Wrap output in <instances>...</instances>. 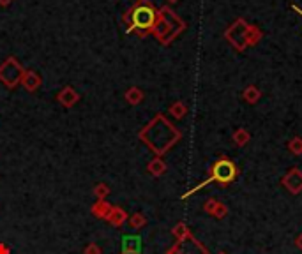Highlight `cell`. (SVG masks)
Here are the masks:
<instances>
[{
    "mask_svg": "<svg viewBox=\"0 0 302 254\" xmlns=\"http://www.w3.org/2000/svg\"><path fill=\"white\" fill-rule=\"evenodd\" d=\"M138 136L156 156L161 157L181 140L182 133L173 124H170L164 115L159 113L140 131Z\"/></svg>",
    "mask_w": 302,
    "mask_h": 254,
    "instance_id": "cell-1",
    "label": "cell"
},
{
    "mask_svg": "<svg viewBox=\"0 0 302 254\" xmlns=\"http://www.w3.org/2000/svg\"><path fill=\"white\" fill-rule=\"evenodd\" d=\"M156 20H158V11L148 0H138L124 16V21L129 25L128 32H136L141 37L152 34Z\"/></svg>",
    "mask_w": 302,
    "mask_h": 254,
    "instance_id": "cell-2",
    "label": "cell"
},
{
    "mask_svg": "<svg viewBox=\"0 0 302 254\" xmlns=\"http://www.w3.org/2000/svg\"><path fill=\"white\" fill-rule=\"evenodd\" d=\"M239 176V169H237L235 163L230 161L228 157H219V159L216 161V163L212 164V168H210V175L207 180H204L202 184H198L196 187H193V189H189L187 192L182 194V199H187L191 194H194V192H198L200 189H204V187L210 186V184L216 182L217 186L221 187H226L230 186L233 180Z\"/></svg>",
    "mask_w": 302,
    "mask_h": 254,
    "instance_id": "cell-3",
    "label": "cell"
},
{
    "mask_svg": "<svg viewBox=\"0 0 302 254\" xmlns=\"http://www.w3.org/2000/svg\"><path fill=\"white\" fill-rule=\"evenodd\" d=\"M186 29V23L170 9V7H163L158 11V20L154 23L152 34L159 39L163 44H170L182 30Z\"/></svg>",
    "mask_w": 302,
    "mask_h": 254,
    "instance_id": "cell-4",
    "label": "cell"
},
{
    "mask_svg": "<svg viewBox=\"0 0 302 254\" xmlns=\"http://www.w3.org/2000/svg\"><path fill=\"white\" fill-rule=\"evenodd\" d=\"M25 69L21 67L14 57H9L2 65H0V82L6 85L7 88H14L18 83H21Z\"/></svg>",
    "mask_w": 302,
    "mask_h": 254,
    "instance_id": "cell-5",
    "label": "cell"
},
{
    "mask_svg": "<svg viewBox=\"0 0 302 254\" xmlns=\"http://www.w3.org/2000/svg\"><path fill=\"white\" fill-rule=\"evenodd\" d=\"M247 21L244 18H237L235 21L224 30V39H226L237 52H244L247 48L246 46V30H247Z\"/></svg>",
    "mask_w": 302,
    "mask_h": 254,
    "instance_id": "cell-6",
    "label": "cell"
},
{
    "mask_svg": "<svg viewBox=\"0 0 302 254\" xmlns=\"http://www.w3.org/2000/svg\"><path fill=\"white\" fill-rule=\"evenodd\" d=\"M166 254H209V251L205 245H202L200 242L191 235V237L177 242L173 247L168 249Z\"/></svg>",
    "mask_w": 302,
    "mask_h": 254,
    "instance_id": "cell-7",
    "label": "cell"
},
{
    "mask_svg": "<svg viewBox=\"0 0 302 254\" xmlns=\"http://www.w3.org/2000/svg\"><path fill=\"white\" fill-rule=\"evenodd\" d=\"M281 184L290 194H300L302 192V171L299 168H290L283 175Z\"/></svg>",
    "mask_w": 302,
    "mask_h": 254,
    "instance_id": "cell-8",
    "label": "cell"
},
{
    "mask_svg": "<svg viewBox=\"0 0 302 254\" xmlns=\"http://www.w3.org/2000/svg\"><path fill=\"white\" fill-rule=\"evenodd\" d=\"M57 101L64 108H72L80 101V94L72 87H64L62 90L57 94Z\"/></svg>",
    "mask_w": 302,
    "mask_h": 254,
    "instance_id": "cell-9",
    "label": "cell"
},
{
    "mask_svg": "<svg viewBox=\"0 0 302 254\" xmlns=\"http://www.w3.org/2000/svg\"><path fill=\"white\" fill-rule=\"evenodd\" d=\"M41 83H43V80L36 71H25L21 76V85L27 92H36L41 87Z\"/></svg>",
    "mask_w": 302,
    "mask_h": 254,
    "instance_id": "cell-10",
    "label": "cell"
},
{
    "mask_svg": "<svg viewBox=\"0 0 302 254\" xmlns=\"http://www.w3.org/2000/svg\"><path fill=\"white\" fill-rule=\"evenodd\" d=\"M122 252H141V237L124 235L122 237Z\"/></svg>",
    "mask_w": 302,
    "mask_h": 254,
    "instance_id": "cell-11",
    "label": "cell"
},
{
    "mask_svg": "<svg viewBox=\"0 0 302 254\" xmlns=\"http://www.w3.org/2000/svg\"><path fill=\"white\" fill-rule=\"evenodd\" d=\"M128 212H125L122 207H113L112 212H110L108 219H106V222L112 226H115V228H120L124 222H128Z\"/></svg>",
    "mask_w": 302,
    "mask_h": 254,
    "instance_id": "cell-12",
    "label": "cell"
},
{
    "mask_svg": "<svg viewBox=\"0 0 302 254\" xmlns=\"http://www.w3.org/2000/svg\"><path fill=\"white\" fill-rule=\"evenodd\" d=\"M112 209H113V205H110L106 199H97V201H95L94 205H92L90 212H92L94 217L106 221V219H108V215H110V212H112Z\"/></svg>",
    "mask_w": 302,
    "mask_h": 254,
    "instance_id": "cell-13",
    "label": "cell"
},
{
    "mask_svg": "<svg viewBox=\"0 0 302 254\" xmlns=\"http://www.w3.org/2000/svg\"><path fill=\"white\" fill-rule=\"evenodd\" d=\"M147 171L150 173L152 176H156V179H158V176H163L164 173H166V163L163 161V157L156 156L154 159L147 164Z\"/></svg>",
    "mask_w": 302,
    "mask_h": 254,
    "instance_id": "cell-14",
    "label": "cell"
},
{
    "mask_svg": "<svg viewBox=\"0 0 302 254\" xmlns=\"http://www.w3.org/2000/svg\"><path fill=\"white\" fill-rule=\"evenodd\" d=\"M242 99L247 103V105H256V103L262 99V90H260L256 85H247L242 92Z\"/></svg>",
    "mask_w": 302,
    "mask_h": 254,
    "instance_id": "cell-15",
    "label": "cell"
},
{
    "mask_svg": "<svg viewBox=\"0 0 302 254\" xmlns=\"http://www.w3.org/2000/svg\"><path fill=\"white\" fill-rule=\"evenodd\" d=\"M232 140H233V143H235L237 147H246V145L251 141V134H249V131H247V129L239 127V129L233 131Z\"/></svg>",
    "mask_w": 302,
    "mask_h": 254,
    "instance_id": "cell-16",
    "label": "cell"
},
{
    "mask_svg": "<svg viewBox=\"0 0 302 254\" xmlns=\"http://www.w3.org/2000/svg\"><path fill=\"white\" fill-rule=\"evenodd\" d=\"M124 97H125V101H128L131 106H136V105H140V103L143 101L145 94L141 92V88H138V87H129L128 90H125Z\"/></svg>",
    "mask_w": 302,
    "mask_h": 254,
    "instance_id": "cell-17",
    "label": "cell"
},
{
    "mask_svg": "<svg viewBox=\"0 0 302 254\" xmlns=\"http://www.w3.org/2000/svg\"><path fill=\"white\" fill-rule=\"evenodd\" d=\"M263 37V32L256 25H249L246 30V46H256Z\"/></svg>",
    "mask_w": 302,
    "mask_h": 254,
    "instance_id": "cell-18",
    "label": "cell"
},
{
    "mask_svg": "<svg viewBox=\"0 0 302 254\" xmlns=\"http://www.w3.org/2000/svg\"><path fill=\"white\" fill-rule=\"evenodd\" d=\"M171 235L175 237V240L181 242V240H184V238L191 237L193 233H191L189 226H187L186 222H177V224L173 226V230H171Z\"/></svg>",
    "mask_w": 302,
    "mask_h": 254,
    "instance_id": "cell-19",
    "label": "cell"
},
{
    "mask_svg": "<svg viewBox=\"0 0 302 254\" xmlns=\"http://www.w3.org/2000/svg\"><path fill=\"white\" fill-rule=\"evenodd\" d=\"M168 111H170L171 117H173V118L181 120V118H184L186 115H187V106L182 101H175V103H171V105H170Z\"/></svg>",
    "mask_w": 302,
    "mask_h": 254,
    "instance_id": "cell-20",
    "label": "cell"
},
{
    "mask_svg": "<svg viewBox=\"0 0 302 254\" xmlns=\"http://www.w3.org/2000/svg\"><path fill=\"white\" fill-rule=\"evenodd\" d=\"M128 224H129V228H133V230H141L147 226V217H145L141 212H136V214H133L131 217L128 219Z\"/></svg>",
    "mask_w": 302,
    "mask_h": 254,
    "instance_id": "cell-21",
    "label": "cell"
},
{
    "mask_svg": "<svg viewBox=\"0 0 302 254\" xmlns=\"http://www.w3.org/2000/svg\"><path fill=\"white\" fill-rule=\"evenodd\" d=\"M288 150L293 156H302V138L300 136H293L288 141Z\"/></svg>",
    "mask_w": 302,
    "mask_h": 254,
    "instance_id": "cell-22",
    "label": "cell"
},
{
    "mask_svg": "<svg viewBox=\"0 0 302 254\" xmlns=\"http://www.w3.org/2000/svg\"><path fill=\"white\" fill-rule=\"evenodd\" d=\"M94 196L97 199H106V196L110 194V186L108 184H105V182H101V184H97V186L94 187Z\"/></svg>",
    "mask_w": 302,
    "mask_h": 254,
    "instance_id": "cell-23",
    "label": "cell"
},
{
    "mask_svg": "<svg viewBox=\"0 0 302 254\" xmlns=\"http://www.w3.org/2000/svg\"><path fill=\"white\" fill-rule=\"evenodd\" d=\"M228 215V207L224 205L223 201H219L216 205V210L212 212V217H216V219H224Z\"/></svg>",
    "mask_w": 302,
    "mask_h": 254,
    "instance_id": "cell-24",
    "label": "cell"
},
{
    "mask_svg": "<svg viewBox=\"0 0 302 254\" xmlns=\"http://www.w3.org/2000/svg\"><path fill=\"white\" fill-rule=\"evenodd\" d=\"M219 203V199H216V198H209L207 201L204 203V212H207L209 215H212V212L216 210V205Z\"/></svg>",
    "mask_w": 302,
    "mask_h": 254,
    "instance_id": "cell-25",
    "label": "cell"
},
{
    "mask_svg": "<svg viewBox=\"0 0 302 254\" xmlns=\"http://www.w3.org/2000/svg\"><path fill=\"white\" fill-rule=\"evenodd\" d=\"M83 254H103V249L99 247L97 244L90 242V244L85 245V249H83Z\"/></svg>",
    "mask_w": 302,
    "mask_h": 254,
    "instance_id": "cell-26",
    "label": "cell"
},
{
    "mask_svg": "<svg viewBox=\"0 0 302 254\" xmlns=\"http://www.w3.org/2000/svg\"><path fill=\"white\" fill-rule=\"evenodd\" d=\"M0 254H11V249L7 244H4V242H0Z\"/></svg>",
    "mask_w": 302,
    "mask_h": 254,
    "instance_id": "cell-27",
    "label": "cell"
},
{
    "mask_svg": "<svg viewBox=\"0 0 302 254\" xmlns=\"http://www.w3.org/2000/svg\"><path fill=\"white\" fill-rule=\"evenodd\" d=\"M295 245H297V249H299V251L302 252V233L295 238Z\"/></svg>",
    "mask_w": 302,
    "mask_h": 254,
    "instance_id": "cell-28",
    "label": "cell"
},
{
    "mask_svg": "<svg viewBox=\"0 0 302 254\" xmlns=\"http://www.w3.org/2000/svg\"><path fill=\"white\" fill-rule=\"evenodd\" d=\"M13 0H0V6H9Z\"/></svg>",
    "mask_w": 302,
    "mask_h": 254,
    "instance_id": "cell-29",
    "label": "cell"
},
{
    "mask_svg": "<svg viewBox=\"0 0 302 254\" xmlns=\"http://www.w3.org/2000/svg\"><path fill=\"white\" fill-rule=\"evenodd\" d=\"M120 254H141V252H120Z\"/></svg>",
    "mask_w": 302,
    "mask_h": 254,
    "instance_id": "cell-30",
    "label": "cell"
},
{
    "mask_svg": "<svg viewBox=\"0 0 302 254\" xmlns=\"http://www.w3.org/2000/svg\"><path fill=\"white\" fill-rule=\"evenodd\" d=\"M168 2H170V4H175V2H179V0H168Z\"/></svg>",
    "mask_w": 302,
    "mask_h": 254,
    "instance_id": "cell-31",
    "label": "cell"
},
{
    "mask_svg": "<svg viewBox=\"0 0 302 254\" xmlns=\"http://www.w3.org/2000/svg\"><path fill=\"white\" fill-rule=\"evenodd\" d=\"M217 254H226V252H224V251H221V252H217Z\"/></svg>",
    "mask_w": 302,
    "mask_h": 254,
    "instance_id": "cell-32",
    "label": "cell"
}]
</instances>
